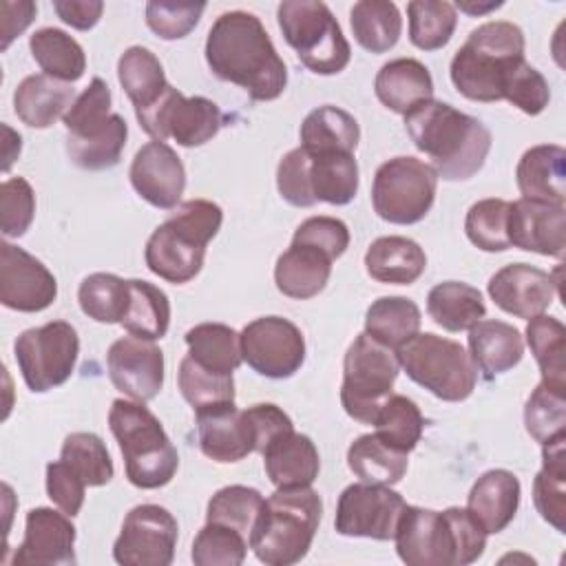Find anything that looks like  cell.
<instances>
[{"mask_svg":"<svg viewBox=\"0 0 566 566\" xmlns=\"http://www.w3.org/2000/svg\"><path fill=\"white\" fill-rule=\"evenodd\" d=\"M520 495L522 486L515 473L491 469L473 482L467 497V511L486 535L502 533L517 513Z\"/></svg>","mask_w":566,"mask_h":566,"instance_id":"25","label":"cell"},{"mask_svg":"<svg viewBox=\"0 0 566 566\" xmlns=\"http://www.w3.org/2000/svg\"><path fill=\"white\" fill-rule=\"evenodd\" d=\"M13 354L24 385L44 394L71 378L80 354V336L71 323L51 321L24 329L13 343Z\"/></svg>","mask_w":566,"mask_h":566,"instance_id":"13","label":"cell"},{"mask_svg":"<svg viewBox=\"0 0 566 566\" xmlns=\"http://www.w3.org/2000/svg\"><path fill=\"white\" fill-rule=\"evenodd\" d=\"M130 186L150 206L159 210H175L181 203L186 188V170L179 155L166 142L144 144L128 170Z\"/></svg>","mask_w":566,"mask_h":566,"instance_id":"20","label":"cell"},{"mask_svg":"<svg viewBox=\"0 0 566 566\" xmlns=\"http://www.w3.org/2000/svg\"><path fill=\"white\" fill-rule=\"evenodd\" d=\"M188 356L217 374H232L241 363V336L223 323H199L186 332Z\"/></svg>","mask_w":566,"mask_h":566,"instance_id":"42","label":"cell"},{"mask_svg":"<svg viewBox=\"0 0 566 566\" xmlns=\"http://www.w3.org/2000/svg\"><path fill=\"white\" fill-rule=\"evenodd\" d=\"M360 139L356 117L338 106L325 104L307 113L301 124V148L310 155L349 153L354 155Z\"/></svg>","mask_w":566,"mask_h":566,"instance_id":"35","label":"cell"},{"mask_svg":"<svg viewBox=\"0 0 566 566\" xmlns=\"http://www.w3.org/2000/svg\"><path fill=\"white\" fill-rule=\"evenodd\" d=\"M405 128L413 146L431 159V168L444 181L471 179L491 150L489 128L447 102L429 99L405 115Z\"/></svg>","mask_w":566,"mask_h":566,"instance_id":"2","label":"cell"},{"mask_svg":"<svg viewBox=\"0 0 566 566\" xmlns=\"http://www.w3.org/2000/svg\"><path fill=\"white\" fill-rule=\"evenodd\" d=\"M400 363L391 347L374 340L369 334H358L343 358L340 405L345 413L371 424L382 402L391 396Z\"/></svg>","mask_w":566,"mask_h":566,"instance_id":"11","label":"cell"},{"mask_svg":"<svg viewBox=\"0 0 566 566\" xmlns=\"http://www.w3.org/2000/svg\"><path fill=\"white\" fill-rule=\"evenodd\" d=\"M66 126V155L82 170H106L119 164L128 126L111 113V88L93 77L62 117Z\"/></svg>","mask_w":566,"mask_h":566,"instance_id":"8","label":"cell"},{"mask_svg":"<svg viewBox=\"0 0 566 566\" xmlns=\"http://www.w3.org/2000/svg\"><path fill=\"white\" fill-rule=\"evenodd\" d=\"M502 99H509L526 115H539L551 102V88L546 77L524 60L509 75Z\"/></svg>","mask_w":566,"mask_h":566,"instance_id":"56","label":"cell"},{"mask_svg":"<svg viewBox=\"0 0 566 566\" xmlns=\"http://www.w3.org/2000/svg\"><path fill=\"white\" fill-rule=\"evenodd\" d=\"M130 301L122 318V327L137 338L157 340L164 338L170 325V301L164 290L148 281L128 279Z\"/></svg>","mask_w":566,"mask_h":566,"instance_id":"43","label":"cell"},{"mask_svg":"<svg viewBox=\"0 0 566 566\" xmlns=\"http://www.w3.org/2000/svg\"><path fill=\"white\" fill-rule=\"evenodd\" d=\"M427 312L442 329L464 332L484 318L486 305L478 287L464 281H442L429 290Z\"/></svg>","mask_w":566,"mask_h":566,"instance_id":"37","label":"cell"},{"mask_svg":"<svg viewBox=\"0 0 566 566\" xmlns=\"http://www.w3.org/2000/svg\"><path fill=\"white\" fill-rule=\"evenodd\" d=\"M261 506H263V495L256 489L243 486V484H230L219 489L210 497L206 509V522L232 526L239 533H243L250 542V533L261 513Z\"/></svg>","mask_w":566,"mask_h":566,"instance_id":"50","label":"cell"},{"mask_svg":"<svg viewBox=\"0 0 566 566\" xmlns=\"http://www.w3.org/2000/svg\"><path fill=\"white\" fill-rule=\"evenodd\" d=\"M533 502L544 522L566 533V433L542 444V469L533 480Z\"/></svg>","mask_w":566,"mask_h":566,"instance_id":"33","label":"cell"},{"mask_svg":"<svg viewBox=\"0 0 566 566\" xmlns=\"http://www.w3.org/2000/svg\"><path fill=\"white\" fill-rule=\"evenodd\" d=\"M210 71L241 86L254 102H272L287 86V66L263 22L248 11L221 13L206 38Z\"/></svg>","mask_w":566,"mask_h":566,"instance_id":"1","label":"cell"},{"mask_svg":"<svg viewBox=\"0 0 566 566\" xmlns=\"http://www.w3.org/2000/svg\"><path fill=\"white\" fill-rule=\"evenodd\" d=\"M559 279L528 263H511L497 270L486 285L491 301L506 314L517 318H533L544 314L555 294Z\"/></svg>","mask_w":566,"mask_h":566,"instance_id":"22","label":"cell"},{"mask_svg":"<svg viewBox=\"0 0 566 566\" xmlns=\"http://www.w3.org/2000/svg\"><path fill=\"white\" fill-rule=\"evenodd\" d=\"M506 234L513 248L562 259L566 252V208L522 197L511 203Z\"/></svg>","mask_w":566,"mask_h":566,"instance_id":"23","label":"cell"},{"mask_svg":"<svg viewBox=\"0 0 566 566\" xmlns=\"http://www.w3.org/2000/svg\"><path fill=\"white\" fill-rule=\"evenodd\" d=\"M57 296V281L51 270L27 250L0 243V303L15 312H42Z\"/></svg>","mask_w":566,"mask_h":566,"instance_id":"18","label":"cell"},{"mask_svg":"<svg viewBox=\"0 0 566 566\" xmlns=\"http://www.w3.org/2000/svg\"><path fill=\"white\" fill-rule=\"evenodd\" d=\"M60 460L69 464V469L86 484V486H104L113 480V460L97 433L75 431L64 438Z\"/></svg>","mask_w":566,"mask_h":566,"instance_id":"47","label":"cell"},{"mask_svg":"<svg viewBox=\"0 0 566 566\" xmlns=\"http://www.w3.org/2000/svg\"><path fill=\"white\" fill-rule=\"evenodd\" d=\"M276 20L285 42L312 73L334 75L349 64V42L325 2L285 0L276 9Z\"/></svg>","mask_w":566,"mask_h":566,"instance_id":"10","label":"cell"},{"mask_svg":"<svg viewBox=\"0 0 566 566\" xmlns=\"http://www.w3.org/2000/svg\"><path fill=\"white\" fill-rule=\"evenodd\" d=\"M117 77L135 106V115L148 113L166 95L170 84L166 82L159 57L146 46H128L117 62Z\"/></svg>","mask_w":566,"mask_h":566,"instance_id":"34","label":"cell"},{"mask_svg":"<svg viewBox=\"0 0 566 566\" xmlns=\"http://www.w3.org/2000/svg\"><path fill=\"white\" fill-rule=\"evenodd\" d=\"M106 369L113 387L137 402L153 400L164 387V352L153 340L117 338L108 347Z\"/></svg>","mask_w":566,"mask_h":566,"instance_id":"19","label":"cell"},{"mask_svg":"<svg viewBox=\"0 0 566 566\" xmlns=\"http://www.w3.org/2000/svg\"><path fill=\"white\" fill-rule=\"evenodd\" d=\"M405 506L402 495L389 486L367 482L349 484L338 497L334 526L345 537L394 539Z\"/></svg>","mask_w":566,"mask_h":566,"instance_id":"17","label":"cell"},{"mask_svg":"<svg viewBox=\"0 0 566 566\" xmlns=\"http://www.w3.org/2000/svg\"><path fill=\"white\" fill-rule=\"evenodd\" d=\"M376 97L398 115L433 99V80L429 69L413 57H396L380 66L374 80Z\"/></svg>","mask_w":566,"mask_h":566,"instance_id":"29","label":"cell"},{"mask_svg":"<svg viewBox=\"0 0 566 566\" xmlns=\"http://www.w3.org/2000/svg\"><path fill=\"white\" fill-rule=\"evenodd\" d=\"M307 155V188L314 201L349 203L358 192V164L349 153Z\"/></svg>","mask_w":566,"mask_h":566,"instance_id":"36","label":"cell"},{"mask_svg":"<svg viewBox=\"0 0 566 566\" xmlns=\"http://www.w3.org/2000/svg\"><path fill=\"white\" fill-rule=\"evenodd\" d=\"M420 307L407 296H380L365 312V334L394 352L420 329Z\"/></svg>","mask_w":566,"mask_h":566,"instance_id":"41","label":"cell"},{"mask_svg":"<svg viewBox=\"0 0 566 566\" xmlns=\"http://www.w3.org/2000/svg\"><path fill=\"white\" fill-rule=\"evenodd\" d=\"M179 526L159 504H139L122 522L113 557L122 566H168L175 557Z\"/></svg>","mask_w":566,"mask_h":566,"instance_id":"15","label":"cell"},{"mask_svg":"<svg viewBox=\"0 0 566 566\" xmlns=\"http://www.w3.org/2000/svg\"><path fill=\"white\" fill-rule=\"evenodd\" d=\"M239 336L243 360L265 378H290L305 360L303 332L283 316L254 318Z\"/></svg>","mask_w":566,"mask_h":566,"instance_id":"16","label":"cell"},{"mask_svg":"<svg viewBox=\"0 0 566 566\" xmlns=\"http://www.w3.org/2000/svg\"><path fill=\"white\" fill-rule=\"evenodd\" d=\"M75 526L66 513L38 506L27 513L24 537L13 553V566L75 564Z\"/></svg>","mask_w":566,"mask_h":566,"instance_id":"21","label":"cell"},{"mask_svg":"<svg viewBox=\"0 0 566 566\" xmlns=\"http://www.w3.org/2000/svg\"><path fill=\"white\" fill-rule=\"evenodd\" d=\"M276 188L279 195L296 208H310L316 201L307 188V155L301 146L292 148L276 166Z\"/></svg>","mask_w":566,"mask_h":566,"instance_id":"57","label":"cell"},{"mask_svg":"<svg viewBox=\"0 0 566 566\" xmlns=\"http://www.w3.org/2000/svg\"><path fill=\"white\" fill-rule=\"evenodd\" d=\"M108 427L119 444L126 478L133 486L159 489L175 478L179 469L177 449L159 418L144 402L113 400Z\"/></svg>","mask_w":566,"mask_h":566,"instance_id":"7","label":"cell"},{"mask_svg":"<svg viewBox=\"0 0 566 566\" xmlns=\"http://www.w3.org/2000/svg\"><path fill=\"white\" fill-rule=\"evenodd\" d=\"M407 376L444 402L467 400L478 382V369L469 352L451 338L424 332L396 349Z\"/></svg>","mask_w":566,"mask_h":566,"instance_id":"9","label":"cell"},{"mask_svg":"<svg viewBox=\"0 0 566 566\" xmlns=\"http://www.w3.org/2000/svg\"><path fill=\"white\" fill-rule=\"evenodd\" d=\"M35 217V195L24 177L4 179L0 186V228L7 239L22 237Z\"/></svg>","mask_w":566,"mask_h":566,"instance_id":"54","label":"cell"},{"mask_svg":"<svg viewBox=\"0 0 566 566\" xmlns=\"http://www.w3.org/2000/svg\"><path fill=\"white\" fill-rule=\"evenodd\" d=\"M29 49L38 66L46 75L60 82H66V84L77 82L86 71L84 49L75 38L64 33L62 29H55V27L38 29L29 38Z\"/></svg>","mask_w":566,"mask_h":566,"instance_id":"40","label":"cell"},{"mask_svg":"<svg viewBox=\"0 0 566 566\" xmlns=\"http://www.w3.org/2000/svg\"><path fill=\"white\" fill-rule=\"evenodd\" d=\"M197 440L206 458L228 464L239 462L254 451L252 433L243 418V411L234 402L208 407L195 411Z\"/></svg>","mask_w":566,"mask_h":566,"instance_id":"24","label":"cell"},{"mask_svg":"<svg viewBox=\"0 0 566 566\" xmlns=\"http://www.w3.org/2000/svg\"><path fill=\"white\" fill-rule=\"evenodd\" d=\"M177 382L184 400L192 407V411H201L217 405L234 402V378L232 374H217L190 356H184L177 371Z\"/></svg>","mask_w":566,"mask_h":566,"instance_id":"49","label":"cell"},{"mask_svg":"<svg viewBox=\"0 0 566 566\" xmlns=\"http://www.w3.org/2000/svg\"><path fill=\"white\" fill-rule=\"evenodd\" d=\"M334 259L310 243L292 241V245L276 259L274 283L281 294L305 301L325 290L332 274Z\"/></svg>","mask_w":566,"mask_h":566,"instance_id":"27","label":"cell"},{"mask_svg":"<svg viewBox=\"0 0 566 566\" xmlns=\"http://www.w3.org/2000/svg\"><path fill=\"white\" fill-rule=\"evenodd\" d=\"M524 62V33L506 20L473 29L455 51L449 75L460 95L473 102H500L513 69Z\"/></svg>","mask_w":566,"mask_h":566,"instance_id":"5","label":"cell"},{"mask_svg":"<svg viewBox=\"0 0 566 566\" xmlns=\"http://www.w3.org/2000/svg\"><path fill=\"white\" fill-rule=\"evenodd\" d=\"M407 455L385 444L376 433H363L347 449V467L360 482L391 486L407 473Z\"/></svg>","mask_w":566,"mask_h":566,"instance_id":"38","label":"cell"},{"mask_svg":"<svg viewBox=\"0 0 566 566\" xmlns=\"http://www.w3.org/2000/svg\"><path fill=\"white\" fill-rule=\"evenodd\" d=\"M221 221L223 212L217 203L208 199L181 201L146 241L148 270L175 285L192 281L203 268L206 248L217 237Z\"/></svg>","mask_w":566,"mask_h":566,"instance_id":"4","label":"cell"},{"mask_svg":"<svg viewBox=\"0 0 566 566\" xmlns=\"http://www.w3.org/2000/svg\"><path fill=\"white\" fill-rule=\"evenodd\" d=\"M427 268L424 250L407 237H378L365 252V270L378 283L409 285Z\"/></svg>","mask_w":566,"mask_h":566,"instance_id":"32","label":"cell"},{"mask_svg":"<svg viewBox=\"0 0 566 566\" xmlns=\"http://www.w3.org/2000/svg\"><path fill=\"white\" fill-rule=\"evenodd\" d=\"M248 537L232 526L206 522L195 535L192 562L197 566H241L248 555Z\"/></svg>","mask_w":566,"mask_h":566,"instance_id":"51","label":"cell"},{"mask_svg":"<svg viewBox=\"0 0 566 566\" xmlns=\"http://www.w3.org/2000/svg\"><path fill=\"white\" fill-rule=\"evenodd\" d=\"M84 493L86 484L69 469L64 460L46 464V495L62 513L75 517L84 504Z\"/></svg>","mask_w":566,"mask_h":566,"instance_id":"59","label":"cell"},{"mask_svg":"<svg viewBox=\"0 0 566 566\" xmlns=\"http://www.w3.org/2000/svg\"><path fill=\"white\" fill-rule=\"evenodd\" d=\"M263 467L276 489L310 486L321 471L318 449L310 436L287 431L263 449Z\"/></svg>","mask_w":566,"mask_h":566,"instance_id":"26","label":"cell"},{"mask_svg":"<svg viewBox=\"0 0 566 566\" xmlns=\"http://www.w3.org/2000/svg\"><path fill=\"white\" fill-rule=\"evenodd\" d=\"M2 11V51L9 49V44L13 42V38H18L35 18L38 4L31 0H20V2H2L0 4Z\"/></svg>","mask_w":566,"mask_h":566,"instance_id":"62","label":"cell"},{"mask_svg":"<svg viewBox=\"0 0 566 566\" xmlns=\"http://www.w3.org/2000/svg\"><path fill=\"white\" fill-rule=\"evenodd\" d=\"M292 241L316 245L336 261L349 245V228L336 217H310L296 228Z\"/></svg>","mask_w":566,"mask_h":566,"instance_id":"58","label":"cell"},{"mask_svg":"<svg viewBox=\"0 0 566 566\" xmlns=\"http://www.w3.org/2000/svg\"><path fill=\"white\" fill-rule=\"evenodd\" d=\"M566 150L557 144L531 146L517 161L515 181L524 199L564 206L566 201Z\"/></svg>","mask_w":566,"mask_h":566,"instance_id":"28","label":"cell"},{"mask_svg":"<svg viewBox=\"0 0 566 566\" xmlns=\"http://www.w3.org/2000/svg\"><path fill=\"white\" fill-rule=\"evenodd\" d=\"M203 9V2L150 0L146 4V24L161 40H179L197 27Z\"/></svg>","mask_w":566,"mask_h":566,"instance_id":"55","label":"cell"},{"mask_svg":"<svg viewBox=\"0 0 566 566\" xmlns=\"http://www.w3.org/2000/svg\"><path fill=\"white\" fill-rule=\"evenodd\" d=\"M436 188L438 175L427 161L400 155L378 166L371 184V206L382 221L411 226L431 210Z\"/></svg>","mask_w":566,"mask_h":566,"instance_id":"12","label":"cell"},{"mask_svg":"<svg viewBox=\"0 0 566 566\" xmlns=\"http://www.w3.org/2000/svg\"><path fill=\"white\" fill-rule=\"evenodd\" d=\"M349 24L356 42L369 53H385L396 46L402 18L389 0H360L349 11Z\"/></svg>","mask_w":566,"mask_h":566,"instance_id":"44","label":"cell"},{"mask_svg":"<svg viewBox=\"0 0 566 566\" xmlns=\"http://www.w3.org/2000/svg\"><path fill=\"white\" fill-rule=\"evenodd\" d=\"M53 11L62 22L77 31L93 29L104 11V2L99 0H55Z\"/></svg>","mask_w":566,"mask_h":566,"instance_id":"61","label":"cell"},{"mask_svg":"<svg viewBox=\"0 0 566 566\" xmlns=\"http://www.w3.org/2000/svg\"><path fill=\"white\" fill-rule=\"evenodd\" d=\"M453 7L464 11V13H469V15H482L486 11H493V9L502 7V2H486V4H480V2L478 4L475 2H455Z\"/></svg>","mask_w":566,"mask_h":566,"instance_id":"63","label":"cell"},{"mask_svg":"<svg viewBox=\"0 0 566 566\" xmlns=\"http://www.w3.org/2000/svg\"><path fill=\"white\" fill-rule=\"evenodd\" d=\"M394 539L407 566H467L486 548V533L460 506L433 511L407 504Z\"/></svg>","mask_w":566,"mask_h":566,"instance_id":"3","label":"cell"},{"mask_svg":"<svg viewBox=\"0 0 566 566\" xmlns=\"http://www.w3.org/2000/svg\"><path fill=\"white\" fill-rule=\"evenodd\" d=\"M144 133L157 142L172 137L179 146L192 148L210 142L223 126L219 106L201 95L186 97L175 86L153 106L148 113L137 117Z\"/></svg>","mask_w":566,"mask_h":566,"instance_id":"14","label":"cell"},{"mask_svg":"<svg viewBox=\"0 0 566 566\" xmlns=\"http://www.w3.org/2000/svg\"><path fill=\"white\" fill-rule=\"evenodd\" d=\"M73 102V86L46 73L27 75L13 93V111L31 128H49L57 117H64Z\"/></svg>","mask_w":566,"mask_h":566,"instance_id":"31","label":"cell"},{"mask_svg":"<svg viewBox=\"0 0 566 566\" xmlns=\"http://www.w3.org/2000/svg\"><path fill=\"white\" fill-rule=\"evenodd\" d=\"M77 301L88 318L106 325L122 323L130 301V287L128 281L117 274L95 272L80 283Z\"/></svg>","mask_w":566,"mask_h":566,"instance_id":"46","label":"cell"},{"mask_svg":"<svg viewBox=\"0 0 566 566\" xmlns=\"http://www.w3.org/2000/svg\"><path fill=\"white\" fill-rule=\"evenodd\" d=\"M409 40L422 51H438L449 44L458 13L451 2L440 0H413L407 4Z\"/></svg>","mask_w":566,"mask_h":566,"instance_id":"48","label":"cell"},{"mask_svg":"<svg viewBox=\"0 0 566 566\" xmlns=\"http://www.w3.org/2000/svg\"><path fill=\"white\" fill-rule=\"evenodd\" d=\"M511 201L506 199H480L475 201L464 219V230L469 241L484 252H504L511 248L506 223H509Z\"/></svg>","mask_w":566,"mask_h":566,"instance_id":"52","label":"cell"},{"mask_svg":"<svg viewBox=\"0 0 566 566\" xmlns=\"http://www.w3.org/2000/svg\"><path fill=\"white\" fill-rule=\"evenodd\" d=\"M524 424L539 444L566 433V394L539 382L524 407Z\"/></svg>","mask_w":566,"mask_h":566,"instance_id":"53","label":"cell"},{"mask_svg":"<svg viewBox=\"0 0 566 566\" xmlns=\"http://www.w3.org/2000/svg\"><path fill=\"white\" fill-rule=\"evenodd\" d=\"M371 424L376 427V436L385 444L396 451L409 453L422 438L424 418L420 413V407L411 398L402 394H391L378 409Z\"/></svg>","mask_w":566,"mask_h":566,"instance_id":"45","label":"cell"},{"mask_svg":"<svg viewBox=\"0 0 566 566\" xmlns=\"http://www.w3.org/2000/svg\"><path fill=\"white\" fill-rule=\"evenodd\" d=\"M526 343L542 371V382L566 394V327L562 321L548 314L528 318Z\"/></svg>","mask_w":566,"mask_h":566,"instance_id":"39","label":"cell"},{"mask_svg":"<svg viewBox=\"0 0 566 566\" xmlns=\"http://www.w3.org/2000/svg\"><path fill=\"white\" fill-rule=\"evenodd\" d=\"M321 515L323 500L312 486L276 489L263 500L250 533V548L265 566H292L307 555Z\"/></svg>","mask_w":566,"mask_h":566,"instance_id":"6","label":"cell"},{"mask_svg":"<svg viewBox=\"0 0 566 566\" xmlns=\"http://www.w3.org/2000/svg\"><path fill=\"white\" fill-rule=\"evenodd\" d=\"M243 418L252 433L256 453H263V449L281 433L294 431L292 418L281 407H276L272 402H259V405L243 409Z\"/></svg>","mask_w":566,"mask_h":566,"instance_id":"60","label":"cell"},{"mask_svg":"<svg viewBox=\"0 0 566 566\" xmlns=\"http://www.w3.org/2000/svg\"><path fill=\"white\" fill-rule=\"evenodd\" d=\"M469 356L486 380L513 369L524 356V340L517 327L504 321H478L469 329Z\"/></svg>","mask_w":566,"mask_h":566,"instance_id":"30","label":"cell"}]
</instances>
